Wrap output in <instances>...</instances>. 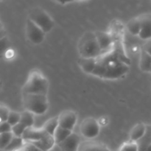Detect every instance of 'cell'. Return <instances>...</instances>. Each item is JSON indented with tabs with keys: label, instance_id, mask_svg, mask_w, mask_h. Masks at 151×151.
<instances>
[{
	"label": "cell",
	"instance_id": "30",
	"mask_svg": "<svg viewBox=\"0 0 151 151\" xmlns=\"http://www.w3.org/2000/svg\"><path fill=\"white\" fill-rule=\"evenodd\" d=\"M12 126L6 121V122H0V134L4 133L11 132Z\"/></svg>",
	"mask_w": 151,
	"mask_h": 151
},
{
	"label": "cell",
	"instance_id": "34",
	"mask_svg": "<svg viewBox=\"0 0 151 151\" xmlns=\"http://www.w3.org/2000/svg\"><path fill=\"white\" fill-rule=\"evenodd\" d=\"M2 28H3V24L1 23V22H0V29H2Z\"/></svg>",
	"mask_w": 151,
	"mask_h": 151
},
{
	"label": "cell",
	"instance_id": "32",
	"mask_svg": "<svg viewBox=\"0 0 151 151\" xmlns=\"http://www.w3.org/2000/svg\"><path fill=\"white\" fill-rule=\"evenodd\" d=\"M4 37H6V31L4 28L0 29V40L4 38Z\"/></svg>",
	"mask_w": 151,
	"mask_h": 151
},
{
	"label": "cell",
	"instance_id": "20",
	"mask_svg": "<svg viewBox=\"0 0 151 151\" xmlns=\"http://www.w3.org/2000/svg\"><path fill=\"white\" fill-rule=\"evenodd\" d=\"M72 133V132L71 131H69V130H66L65 128L58 126L57 129H56L54 135H53L55 142V143L57 145L59 144L61 142H63V140L66 139Z\"/></svg>",
	"mask_w": 151,
	"mask_h": 151
},
{
	"label": "cell",
	"instance_id": "22",
	"mask_svg": "<svg viewBox=\"0 0 151 151\" xmlns=\"http://www.w3.org/2000/svg\"><path fill=\"white\" fill-rule=\"evenodd\" d=\"M24 142L22 139V138L21 137H13V139L11 140L10 143H9L8 145L5 147L4 149H3V151H16L18 149L20 148L22 145H24Z\"/></svg>",
	"mask_w": 151,
	"mask_h": 151
},
{
	"label": "cell",
	"instance_id": "8",
	"mask_svg": "<svg viewBox=\"0 0 151 151\" xmlns=\"http://www.w3.org/2000/svg\"><path fill=\"white\" fill-rule=\"evenodd\" d=\"M77 122V115L74 111L66 110L58 116V125L69 131H72Z\"/></svg>",
	"mask_w": 151,
	"mask_h": 151
},
{
	"label": "cell",
	"instance_id": "6",
	"mask_svg": "<svg viewBox=\"0 0 151 151\" xmlns=\"http://www.w3.org/2000/svg\"><path fill=\"white\" fill-rule=\"evenodd\" d=\"M80 130L83 137L92 139L97 137L100 133V125L95 119L87 117L81 122Z\"/></svg>",
	"mask_w": 151,
	"mask_h": 151
},
{
	"label": "cell",
	"instance_id": "24",
	"mask_svg": "<svg viewBox=\"0 0 151 151\" xmlns=\"http://www.w3.org/2000/svg\"><path fill=\"white\" fill-rule=\"evenodd\" d=\"M20 118H21V114L19 112L13 111H10L9 113L8 117H7V122L11 125L12 127L16 125V124L20 122Z\"/></svg>",
	"mask_w": 151,
	"mask_h": 151
},
{
	"label": "cell",
	"instance_id": "35",
	"mask_svg": "<svg viewBox=\"0 0 151 151\" xmlns=\"http://www.w3.org/2000/svg\"><path fill=\"white\" fill-rule=\"evenodd\" d=\"M150 72H151V66H150Z\"/></svg>",
	"mask_w": 151,
	"mask_h": 151
},
{
	"label": "cell",
	"instance_id": "4",
	"mask_svg": "<svg viewBox=\"0 0 151 151\" xmlns=\"http://www.w3.org/2000/svg\"><path fill=\"white\" fill-rule=\"evenodd\" d=\"M23 104L26 111L33 114H44L49 107L47 95L23 93Z\"/></svg>",
	"mask_w": 151,
	"mask_h": 151
},
{
	"label": "cell",
	"instance_id": "5",
	"mask_svg": "<svg viewBox=\"0 0 151 151\" xmlns=\"http://www.w3.org/2000/svg\"><path fill=\"white\" fill-rule=\"evenodd\" d=\"M28 19L39 27L45 33L50 32L54 27V22L52 18L39 7L32 9L29 13Z\"/></svg>",
	"mask_w": 151,
	"mask_h": 151
},
{
	"label": "cell",
	"instance_id": "9",
	"mask_svg": "<svg viewBox=\"0 0 151 151\" xmlns=\"http://www.w3.org/2000/svg\"><path fill=\"white\" fill-rule=\"evenodd\" d=\"M141 26L139 36L143 40L151 39V13H145L138 17Z\"/></svg>",
	"mask_w": 151,
	"mask_h": 151
},
{
	"label": "cell",
	"instance_id": "17",
	"mask_svg": "<svg viewBox=\"0 0 151 151\" xmlns=\"http://www.w3.org/2000/svg\"><path fill=\"white\" fill-rule=\"evenodd\" d=\"M140 69L143 72H150L151 66V56L142 49L140 55Z\"/></svg>",
	"mask_w": 151,
	"mask_h": 151
},
{
	"label": "cell",
	"instance_id": "10",
	"mask_svg": "<svg viewBox=\"0 0 151 151\" xmlns=\"http://www.w3.org/2000/svg\"><path fill=\"white\" fill-rule=\"evenodd\" d=\"M81 139L77 134L72 133L67 138L58 144L62 151H78Z\"/></svg>",
	"mask_w": 151,
	"mask_h": 151
},
{
	"label": "cell",
	"instance_id": "7",
	"mask_svg": "<svg viewBox=\"0 0 151 151\" xmlns=\"http://www.w3.org/2000/svg\"><path fill=\"white\" fill-rule=\"evenodd\" d=\"M26 34L28 39L35 44L43 42L45 36V32L29 19L26 23Z\"/></svg>",
	"mask_w": 151,
	"mask_h": 151
},
{
	"label": "cell",
	"instance_id": "2",
	"mask_svg": "<svg viewBox=\"0 0 151 151\" xmlns=\"http://www.w3.org/2000/svg\"><path fill=\"white\" fill-rule=\"evenodd\" d=\"M49 89V82L47 78L38 71H32L29 74L27 82L22 88L26 94L47 95Z\"/></svg>",
	"mask_w": 151,
	"mask_h": 151
},
{
	"label": "cell",
	"instance_id": "25",
	"mask_svg": "<svg viewBox=\"0 0 151 151\" xmlns=\"http://www.w3.org/2000/svg\"><path fill=\"white\" fill-rule=\"evenodd\" d=\"M27 127L22 123L19 122V123L16 124V125L12 127L11 132L13 134V136L16 137H21L22 138V135H23L24 132L25 130L27 129Z\"/></svg>",
	"mask_w": 151,
	"mask_h": 151
},
{
	"label": "cell",
	"instance_id": "14",
	"mask_svg": "<svg viewBox=\"0 0 151 151\" xmlns=\"http://www.w3.org/2000/svg\"><path fill=\"white\" fill-rule=\"evenodd\" d=\"M78 65L86 73L91 74L94 70L97 63V58H81L78 61Z\"/></svg>",
	"mask_w": 151,
	"mask_h": 151
},
{
	"label": "cell",
	"instance_id": "33",
	"mask_svg": "<svg viewBox=\"0 0 151 151\" xmlns=\"http://www.w3.org/2000/svg\"><path fill=\"white\" fill-rule=\"evenodd\" d=\"M146 151H151V144L148 146V147H147V150H146Z\"/></svg>",
	"mask_w": 151,
	"mask_h": 151
},
{
	"label": "cell",
	"instance_id": "27",
	"mask_svg": "<svg viewBox=\"0 0 151 151\" xmlns=\"http://www.w3.org/2000/svg\"><path fill=\"white\" fill-rule=\"evenodd\" d=\"M10 111L7 106L0 103V122L7 121Z\"/></svg>",
	"mask_w": 151,
	"mask_h": 151
},
{
	"label": "cell",
	"instance_id": "3",
	"mask_svg": "<svg viewBox=\"0 0 151 151\" xmlns=\"http://www.w3.org/2000/svg\"><path fill=\"white\" fill-rule=\"evenodd\" d=\"M78 50L81 58H97L104 53L99 46L95 34L92 32H87L81 38Z\"/></svg>",
	"mask_w": 151,
	"mask_h": 151
},
{
	"label": "cell",
	"instance_id": "28",
	"mask_svg": "<svg viewBox=\"0 0 151 151\" xmlns=\"http://www.w3.org/2000/svg\"><path fill=\"white\" fill-rule=\"evenodd\" d=\"M9 47H10V42L7 36L0 40V56H2L7 52Z\"/></svg>",
	"mask_w": 151,
	"mask_h": 151
},
{
	"label": "cell",
	"instance_id": "16",
	"mask_svg": "<svg viewBox=\"0 0 151 151\" xmlns=\"http://www.w3.org/2000/svg\"><path fill=\"white\" fill-rule=\"evenodd\" d=\"M78 151H111L103 144L98 142H84L81 145Z\"/></svg>",
	"mask_w": 151,
	"mask_h": 151
},
{
	"label": "cell",
	"instance_id": "26",
	"mask_svg": "<svg viewBox=\"0 0 151 151\" xmlns=\"http://www.w3.org/2000/svg\"><path fill=\"white\" fill-rule=\"evenodd\" d=\"M119 151H139L138 145L135 142H128L122 145Z\"/></svg>",
	"mask_w": 151,
	"mask_h": 151
},
{
	"label": "cell",
	"instance_id": "11",
	"mask_svg": "<svg viewBox=\"0 0 151 151\" xmlns=\"http://www.w3.org/2000/svg\"><path fill=\"white\" fill-rule=\"evenodd\" d=\"M47 134V133L43 128L37 129V128H34L32 127H29L25 130L22 138L24 142H36L41 139Z\"/></svg>",
	"mask_w": 151,
	"mask_h": 151
},
{
	"label": "cell",
	"instance_id": "21",
	"mask_svg": "<svg viewBox=\"0 0 151 151\" xmlns=\"http://www.w3.org/2000/svg\"><path fill=\"white\" fill-rule=\"evenodd\" d=\"M21 114L20 122L24 125L27 128L32 127L34 124V114L28 111H24Z\"/></svg>",
	"mask_w": 151,
	"mask_h": 151
},
{
	"label": "cell",
	"instance_id": "12",
	"mask_svg": "<svg viewBox=\"0 0 151 151\" xmlns=\"http://www.w3.org/2000/svg\"><path fill=\"white\" fill-rule=\"evenodd\" d=\"M94 34H95L97 41L102 51L104 53L110 51V48L111 47L112 43H113L111 37L109 34L104 32H100V31H97L94 32Z\"/></svg>",
	"mask_w": 151,
	"mask_h": 151
},
{
	"label": "cell",
	"instance_id": "19",
	"mask_svg": "<svg viewBox=\"0 0 151 151\" xmlns=\"http://www.w3.org/2000/svg\"><path fill=\"white\" fill-rule=\"evenodd\" d=\"M126 28L128 32L134 35H139L140 30H141V26H140V22L138 17L134 18L131 19L129 22L127 23Z\"/></svg>",
	"mask_w": 151,
	"mask_h": 151
},
{
	"label": "cell",
	"instance_id": "18",
	"mask_svg": "<svg viewBox=\"0 0 151 151\" xmlns=\"http://www.w3.org/2000/svg\"><path fill=\"white\" fill-rule=\"evenodd\" d=\"M58 126V117H53L47 120L44 123L42 128L47 134L53 137L56 129H57Z\"/></svg>",
	"mask_w": 151,
	"mask_h": 151
},
{
	"label": "cell",
	"instance_id": "29",
	"mask_svg": "<svg viewBox=\"0 0 151 151\" xmlns=\"http://www.w3.org/2000/svg\"><path fill=\"white\" fill-rule=\"evenodd\" d=\"M16 151H41L37 147H35L33 144L30 142H24L23 145L20 147L19 149H18Z\"/></svg>",
	"mask_w": 151,
	"mask_h": 151
},
{
	"label": "cell",
	"instance_id": "1",
	"mask_svg": "<svg viewBox=\"0 0 151 151\" xmlns=\"http://www.w3.org/2000/svg\"><path fill=\"white\" fill-rule=\"evenodd\" d=\"M129 71L128 64L119 56L117 51L110 50L97 58V63L91 75L104 79H118Z\"/></svg>",
	"mask_w": 151,
	"mask_h": 151
},
{
	"label": "cell",
	"instance_id": "15",
	"mask_svg": "<svg viewBox=\"0 0 151 151\" xmlns=\"http://www.w3.org/2000/svg\"><path fill=\"white\" fill-rule=\"evenodd\" d=\"M147 125L144 123H138L132 128L130 133V139L132 142H137L145 134Z\"/></svg>",
	"mask_w": 151,
	"mask_h": 151
},
{
	"label": "cell",
	"instance_id": "13",
	"mask_svg": "<svg viewBox=\"0 0 151 151\" xmlns=\"http://www.w3.org/2000/svg\"><path fill=\"white\" fill-rule=\"evenodd\" d=\"M32 144H33L35 147H38L41 151H49L52 148L54 145L55 144L54 137L52 136L47 134L45 137H43L41 139L36 142H32Z\"/></svg>",
	"mask_w": 151,
	"mask_h": 151
},
{
	"label": "cell",
	"instance_id": "23",
	"mask_svg": "<svg viewBox=\"0 0 151 151\" xmlns=\"http://www.w3.org/2000/svg\"><path fill=\"white\" fill-rule=\"evenodd\" d=\"M13 137L14 136L12 134V132L0 134V150H3L5 148L13 139Z\"/></svg>",
	"mask_w": 151,
	"mask_h": 151
},
{
	"label": "cell",
	"instance_id": "31",
	"mask_svg": "<svg viewBox=\"0 0 151 151\" xmlns=\"http://www.w3.org/2000/svg\"><path fill=\"white\" fill-rule=\"evenodd\" d=\"M142 50H145L147 54H149L151 56V39L149 40L148 41H147V42L143 45Z\"/></svg>",
	"mask_w": 151,
	"mask_h": 151
}]
</instances>
